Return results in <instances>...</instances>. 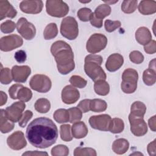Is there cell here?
Segmentation results:
<instances>
[{
  "label": "cell",
  "mask_w": 156,
  "mask_h": 156,
  "mask_svg": "<svg viewBox=\"0 0 156 156\" xmlns=\"http://www.w3.org/2000/svg\"><path fill=\"white\" fill-rule=\"evenodd\" d=\"M26 136L33 146L45 149L53 145L58 138V129L55 123L46 117H39L28 125Z\"/></svg>",
  "instance_id": "1"
},
{
  "label": "cell",
  "mask_w": 156,
  "mask_h": 156,
  "mask_svg": "<svg viewBox=\"0 0 156 156\" xmlns=\"http://www.w3.org/2000/svg\"><path fill=\"white\" fill-rule=\"evenodd\" d=\"M51 52L57 63L58 72L66 75L71 72L75 68L74 53L71 47L62 40L56 41L51 45Z\"/></svg>",
  "instance_id": "2"
},
{
  "label": "cell",
  "mask_w": 156,
  "mask_h": 156,
  "mask_svg": "<svg viewBox=\"0 0 156 156\" xmlns=\"http://www.w3.org/2000/svg\"><path fill=\"white\" fill-rule=\"evenodd\" d=\"M102 61V56L97 54H89L85 58L84 71L94 82L99 80H105L107 78L106 74L101 67Z\"/></svg>",
  "instance_id": "3"
},
{
  "label": "cell",
  "mask_w": 156,
  "mask_h": 156,
  "mask_svg": "<svg viewBox=\"0 0 156 156\" xmlns=\"http://www.w3.org/2000/svg\"><path fill=\"white\" fill-rule=\"evenodd\" d=\"M138 79V72L132 68L125 69L122 74V82L121 88L122 91L126 94L134 93L137 88Z\"/></svg>",
  "instance_id": "4"
},
{
  "label": "cell",
  "mask_w": 156,
  "mask_h": 156,
  "mask_svg": "<svg viewBox=\"0 0 156 156\" xmlns=\"http://www.w3.org/2000/svg\"><path fill=\"white\" fill-rule=\"evenodd\" d=\"M60 33L63 37L69 40L76 39L79 34L78 24L76 19L72 16L64 18L60 25Z\"/></svg>",
  "instance_id": "5"
},
{
  "label": "cell",
  "mask_w": 156,
  "mask_h": 156,
  "mask_svg": "<svg viewBox=\"0 0 156 156\" xmlns=\"http://www.w3.org/2000/svg\"><path fill=\"white\" fill-rule=\"evenodd\" d=\"M46 10L51 16L62 18L68 14L69 7L61 0H48L46 2Z\"/></svg>",
  "instance_id": "6"
},
{
  "label": "cell",
  "mask_w": 156,
  "mask_h": 156,
  "mask_svg": "<svg viewBox=\"0 0 156 156\" xmlns=\"http://www.w3.org/2000/svg\"><path fill=\"white\" fill-rule=\"evenodd\" d=\"M107 37L102 34H94L90 36L86 44L87 51L91 54L99 52L106 47Z\"/></svg>",
  "instance_id": "7"
},
{
  "label": "cell",
  "mask_w": 156,
  "mask_h": 156,
  "mask_svg": "<svg viewBox=\"0 0 156 156\" xmlns=\"http://www.w3.org/2000/svg\"><path fill=\"white\" fill-rule=\"evenodd\" d=\"M30 88L39 93L48 92L52 86V82L49 77L44 74H35L29 81Z\"/></svg>",
  "instance_id": "8"
},
{
  "label": "cell",
  "mask_w": 156,
  "mask_h": 156,
  "mask_svg": "<svg viewBox=\"0 0 156 156\" xmlns=\"http://www.w3.org/2000/svg\"><path fill=\"white\" fill-rule=\"evenodd\" d=\"M9 93L12 99H19L23 102H28L32 97V93L29 88L18 83L12 85L9 89Z\"/></svg>",
  "instance_id": "9"
},
{
  "label": "cell",
  "mask_w": 156,
  "mask_h": 156,
  "mask_svg": "<svg viewBox=\"0 0 156 156\" xmlns=\"http://www.w3.org/2000/svg\"><path fill=\"white\" fill-rule=\"evenodd\" d=\"M16 29L18 32L27 40H32L36 34V29L34 25L24 17H21L18 20Z\"/></svg>",
  "instance_id": "10"
},
{
  "label": "cell",
  "mask_w": 156,
  "mask_h": 156,
  "mask_svg": "<svg viewBox=\"0 0 156 156\" xmlns=\"http://www.w3.org/2000/svg\"><path fill=\"white\" fill-rule=\"evenodd\" d=\"M23 40L16 34L2 37L0 40V49L4 52L11 51L23 45Z\"/></svg>",
  "instance_id": "11"
},
{
  "label": "cell",
  "mask_w": 156,
  "mask_h": 156,
  "mask_svg": "<svg viewBox=\"0 0 156 156\" xmlns=\"http://www.w3.org/2000/svg\"><path fill=\"white\" fill-rule=\"evenodd\" d=\"M112 118L107 114L92 116L89 118L90 126L94 129L101 131H108Z\"/></svg>",
  "instance_id": "12"
},
{
  "label": "cell",
  "mask_w": 156,
  "mask_h": 156,
  "mask_svg": "<svg viewBox=\"0 0 156 156\" xmlns=\"http://www.w3.org/2000/svg\"><path fill=\"white\" fill-rule=\"evenodd\" d=\"M131 132L136 136L144 135L147 132V126L143 118L136 117L130 114L129 115Z\"/></svg>",
  "instance_id": "13"
},
{
  "label": "cell",
  "mask_w": 156,
  "mask_h": 156,
  "mask_svg": "<svg viewBox=\"0 0 156 156\" xmlns=\"http://www.w3.org/2000/svg\"><path fill=\"white\" fill-rule=\"evenodd\" d=\"M26 108L24 102L18 101L7 107L5 111L7 118L13 122H18L23 115V112Z\"/></svg>",
  "instance_id": "14"
},
{
  "label": "cell",
  "mask_w": 156,
  "mask_h": 156,
  "mask_svg": "<svg viewBox=\"0 0 156 156\" xmlns=\"http://www.w3.org/2000/svg\"><path fill=\"white\" fill-rule=\"evenodd\" d=\"M7 143L10 148L15 151L21 150L27 145V141L23 132L18 130L8 136Z\"/></svg>",
  "instance_id": "15"
},
{
  "label": "cell",
  "mask_w": 156,
  "mask_h": 156,
  "mask_svg": "<svg viewBox=\"0 0 156 156\" xmlns=\"http://www.w3.org/2000/svg\"><path fill=\"white\" fill-rule=\"evenodd\" d=\"M43 7V1L41 0L23 1L20 4L21 10L28 14H37L41 12Z\"/></svg>",
  "instance_id": "16"
},
{
  "label": "cell",
  "mask_w": 156,
  "mask_h": 156,
  "mask_svg": "<svg viewBox=\"0 0 156 156\" xmlns=\"http://www.w3.org/2000/svg\"><path fill=\"white\" fill-rule=\"evenodd\" d=\"M13 80L18 83L25 82L31 73L30 68L27 65H15L12 68Z\"/></svg>",
  "instance_id": "17"
},
{
  "label": "cell",
  "mask_w": 156,
  "mask_h": 156,
  "mask_svg": "<svg viewBox=\"0 0 156 156\" xmlns=\"http://www.w3.org/2000/svg\"><path fill=\"white\" fill-rule=\"evenodd\" d=\"M80 98V93L72 85L65 86L62 91V100L66 104L76 102Z\"/></svg>",
  "instance_id": "18"
},
{
  "label": "cell",
  "mask_w": 156,
  "mask_h": 156,
  "mask_svg": "<svg viewBox=\"0 0 156 156\" xmlns=\"http://www.w3.org/2000/svg\"><path fill=\"white\" fill-rule=\"evenodd\" d=\"M123 63V57L119 54L115 53L108 57L106 61L105 67L108 71L114 72L119 69L122 66Z\"/></svg>",
  "instance_id": "19"
},
{
  "label": "cell",
  "mask_w": 156,
  "mask_h": 156,
  "mask_svg": "<svg viewBox=\"0 0 156 156\" xmlns=\"http://www.w3.org/2000/svg\"><path fill=\"white\" fill-rule=\"evenodd\" d=\"M16 15V10L8 1H0V20H2L5 18H13Z\"/></svg>",
  "instance_id": "20"
},
{
  "label": "cell",
  "mask_w": 156,
  "mask_h": 156,
  "mask_svg": "<svg viewBox=\"0 0 156 156\" xmlns=\"http://www.w3.org/2000/svg\"><path fill=\"white\" fill-rule=\"evenodd\" d=\"M135 39L139 44L144 46L152 40V35L148 28L140 27L135 32Z\"/></svg>",
  "instance_id": "21"
},
{
  "label": "cell",
  "mask_w": 156,
  "mask_h": 156,
  "mask_svg": "<svg viewBox=\"0 0 156 156\" xmlns=\"http://www.w3.org/2000/svg\"><path fill=\"white\" fill-rule=\"evenodd\" d=\"M88 128L83 121H78L73 124L71 127V133L74 138L80 139L85 137L88 134Z\"/></svg>",
  "instance_id": "22"
},
{
  "label": "cell",
  "mask_w": 156,
  "mask_h": 156,
  "mask_svg": "<svg viewBox=\"0 0 156 156\" xmlns=\"http://www.w3.org/2000/svg\"><path fill=\"white\" fill-rule=\"evenodd\" d=\"M138 10L144 15L154 14L156 12V1L143 0L140 1L138 5Z\"/></svg>",
  "instance_id": "23"
},
{
  "label": "cell",
  "mask_w": 156,
  "mask_h": 156,
  "mask_svg": "<svg viewBox=\"0 0 156 156\" xmlns=\"http://www.w3.org/2000/svg\"><path fill=\"white\" fill-rule=\"evenodd\" d=\"M112 148L116 154H124L129 148V143L125 138H118L113 141Z\"/></svg>",
  "instance_id": "24"
},
{
  "label": "cell",
  "mask_w": 156,
  "mask_h": 156,
  "mask_svg": "<svg viewBox=\"0 0 156 156\" xmlns=\"http://www.w3.org/2000/svg\"><path fill=\"white\" fill-rule=\"evenodd\" d=\"M15 127L14 122L10 121L5 114V111L4 109L1 110L0 117V130L2 133H9L12 131Z\"/></svg>",
  "instance_id": "25"
},
{
  "label": "cell",
  "mask_w": 156,
  "mask_h": 156,
  "mask_svg": "<svg viewBox=\"0 0 156 156\" xmlns=\"http://www.w3.org/2000/svg\"><path fill=\"white\" fill-rule=\"evenodd\" d=\"M146 112L145 104L141 101L134 102L130 107V115L136 116L143 118Z\"/></svg>",
  "instance_id": "26"
},
{
  "label": "cell",
  "mask_w": 156,
  "mask_h": 156,
  "mask_svg": "<svg viewBox=\"0 0 156 156\" xmlns=\"http://www.w3.org/2000/svg\"><path fill=\"white\" fill-rule=\"evenodd\" d=\"M94 90L97 94L106 96L110 91V86L105 80H99L94 82Z\"/></svg>",
  "instance_id": "27"
},
{
  "label": "cell",
  "mask_w": 156,
  "mask_h": 156,
  "mask_svg": "<svg viewBox=\"0 0 156 156\" xmlns=\"http://www.w3.org/2000/svg\"><path fill=\"white\" fill-rule=\"evenodd\" d=\"M111 11V7L108 4H103L98 6L93 13L98 19L103 20L105 17L108 16L110 14Z\"/></svg>",
  "instance_id": "28"
},
{
  "label": "cell",
  "mask_w": 156,
  "mask_h": 156,
  "mask_svg": "<svg viewBox=\"0 0 156 156\" xmlns=\"http://www.w3.org/2000/svg\"><path fill=\"white\" fill-rule=\"evenodd\" d=\"M54 120L58 123H65L69 121V113L68 110L59 108L55 111L53 115Z\"/></svg>",
  "instance_id": "29"
},
{
  "label": "cell",
  "mask_w": 156,
  "mask_h": 156,
  "mask_svg": "<svg viewBox=\"0 0 156 156\" xmlns=\"http://www.w3.org/2000/svg\"><path fill=\"white\" fill-rule=\"evenodd\" d=\"M35 109L40 113H46L51 108V103L46 98H40L37 100L34 105Z\"/></svg>",
  "instance_id": "30"
},
{
  "label": "cell",
  "mask_w": 156,
  "mask_h": 156,
  "mask_svg": "<svg viewBox=\"0 0 156 156\" xmlns=\"http://www.w3.org/2000/svg\"><path fill=\"white\" fill-rule=\"evenodd\" d=\"M107 108V102L101 99H91L90 110L93 112H102L105 111Z\"/></svg>",
  "instance_id": "31"
},
{
  "label": "cell",
  "mask_w": 156,
  "mask_h": 156,
  "mask_svg": "<svg viewBox=\"0 0 156 156\" xmlns=\"http://www.w3.org/2000/svg\"><path fill=\"white\" fill-rule=\"evenodd\" d=\"M58 34V29L57 24L54 23L48 24L43 32V36L45 40H51L54 38Z\"/></svg>",
  "instance_id": "32"
},
{
  "label": "cell",
  "mask_w": 156,
  "mask_h": 156,
  "mask_svg": "<svg viewBox=\"0 0 156 156\" xmlns=\"http://www.w3.org/2000/svg\"><path fill=\"white\" fill-rule=\"evenodd\" d=\"M143 80L146 85H153L156 81L155 70L149 68L144 70L143 73Z\"/></svg>",
  "instance_id": "33"
},
{
  "label": "cell",
  "mask_w": 156,
  "mask_h": 156,
  "mask_svg": "<svg viewBox=\"0 0 156 156\" xmlns=\"http://www.w3.org/2000/svg\"><path fill=\"white\" fill-rule=\"evenodd\" d=\"M124 129V121L118 118L112 119L109 131L112 133H119L123 131Z\"/></svg>",
  "instance_id": "34"
},
{
  "label": "cell",
  "mask_w": 156,
  "mask_h": 156,
  "mask_svg": "<svg viewBox=\"0 0 156 156\" xmlns=\"http://www.w3.org/2000/svg\"><path fill=\"white\" fill-rule=\"evenodd\" d=\"M137 5V0H124L121 4V10L125 13H132L136 10Z\"/></svg>",
  "instance_id": "35"
},
{
  "label": "cell",
  "mask_w": 156,
  "mask_h": 156,
  "mask_svg": "<svg viewBox=\"0 0 156 156\" xmlns=\"http://www.w3.org/2000/svg\"><path fill=\"white\" fill-rule=\"evenodd\" d=\"M0 73V81L2 84L7 85L12 82L13 80L12 71L9 68L1 67Z\"/></svg>",
  "instance_id": "36"
},
{
  "label": "cell",
  "mask_w": 156,
  "mask_h": 156,
  "mask_svg": "<svg viewBox=\"0 0 156 156\" xmlns=\"http://www.w3.org/2000/svg\"><path fill=\"white\" fill-rule=\"evenodd\" d=\"M60 135L63 141L66 142L71 141L73 140V135L71 133V126L69 124H63L60 126Z\"/></svg>",
  "instance_id": "37"
},
{
  "label": "cell",
  "mask_w": 156,
  "mask_h": 156,
  "mask_svg": "<svg viewBox=\"0 0 156 156\" xmlns=\"http://www.w3.org/2000/svg\"><path fill=\"white\" fill-rule=\"evenodd\" d=\"M96 151L91 147H77L74 151V156H96Z\"/></svg>",
  "instance_id": "38"
},
{
  "label": "cell",
  "mask_w": 156,
  "mask_h": 156,
  "mask_svg": "<svg viewBox=\"0 0 156 156\" xmlns=\"http://www.w3.org/2000/svg\"><path fill=\"white\" fill-rule=\"evenodd\" d=\"M69 113V122L71 123H75L80 121L82 117V111L76 107H73L68 109Z\"/></svg>",
  "instance_id": "39"
},
{
  "label": "cell",
  "mask_w": 156,
  "mask_h": 156,
  "mask_svg": "<svg viewBox=\"0 0 156 156\" xmlns=\"http://www.w3.org/2000/svg\"><path fill=\"white\" fill-rule=\"evenodd\" d=\"M69 154V149L66 145L58 144L51 149L52 156H67Z\"/></svg>",
  "instance_id": "40"
},
{
  "label": "cell",
  "mask_w": 156,
  "mask_h": 156,
  "mask_svg": "<svg viewBox=\"0 0 156 156\" xmlns=\"http://www.w3.org/2000/svg\"><path fill=\"white\" fill-rule=\"evenodd\" d=\"M70 83L74 87L83 88L87 84V81L80 76L73 75L69 79Z\"/></svg>",
  "instance_id": "41"
},
{
  "label": "cell",
  "mask_w": 156,
  "mask_h": 156,
  "mask_svg": "<svg viewBox=\"0 0 156 156\" xmlns=\"http://www.w3.org/2000/svg\"><path fill=\"white\" fill-rule=\"evenodd\" d=\"M92 13L93 12L90 9L83 7V8L80 9L78 10L77 16L80 21L83 22H87L90 21Z\"/></svg>",
  "instance_id": "42"
},
{
  "label": "cell",
  "mask_w": 156,
  "mask_h": 156,
  "mask_svg": "<svg viewBox=\"0 0 156 156\" xmlns=\"http://www.w3.org/2000/svg\"><path fill=\"white\" fill-rule=\"evenodd\" d=\"M16 24L12 20H6L1 24V30L4 34H10L14 31Z\"/></svg>",
  "instance_id": "43"
},
{
  "label": "cell",
  "mask_w": 156,
  "mask_h": 156,
  "mask_svg": "<svg viewBox=\"0 0 156 156\" xmlns=\"http://www.w3.org/2000/svg\"><path fill=\"white\" fill-rule=\"evenodd\" d=\"M121 23L119 21H112L110 20H106L104 23L105 29L108 32H112L118 28L120 27Z\"/></svg>",
  "instance_id": "44"
},
{
  "label": "cell",
  "mask_w": 156,
  "mask_h": 156,
  "mask_svg": "<svg viewBox=\"0 0 156 156\" xmlns=\"http://www.w3.org/2000/svg\"><path fill=\"white\" fill-rule=\"evenodd\" d=\"M130 60L135 64H140L144 61V55L138 51H133L129 54Z\"/></svg>",
  "instance_id": "45"
},
{
  "label": "cell",
  "mask_w": 156,
  "mask_h": 156,
  "mask_svg": "<svg viewBox=\"0 0 156 156\" xmlns=\"http://www.w3.org/2000/svg\"><path fill=\"white\" fill-rule=\"evenodd\" d=\"M33 116V113L30 110H26L25 111L18 121V124L21 127H26L28 121L32 118Z\"/></svg>",
  "instance_id": "46"
},
{
  "label": "cell",
  "mask_w": 156,
  "mask_h": 156,
  "mask_svg": "<svg viewBox=\"0 0 156 156\" xmlns=\"http://www.w3.org/2000/svg\"><path fill=\"white\" fill-rule=\"evenodd\" d=\"M91 99H85L81 101L77 105V107L83 113H87L90 110Z\"/></svg>",
  "instance_id": "47"
},
{
  "label": "cell",
  "mask_w": 156,
  "mask_h": 156,
  "mask_svg": "<svg viewBox=\"0 0 156 156\" xmlns=\"http://www.w3.org/2000/svg\"><path fill=\"white\" fill-rule=\"evenodd\" d=\"M144 51L148 54H153L156 52V41L151 40L149 43L144 46Z\"/></svg>",
  "instance_id": "48"
},
{
  "label": "cell",
  "mask_w": 156,
  "mask_h": 156,
  "mask_svg": "<svg viewBox=\"0 0 156 156\" xmlns=\"http://www.w3.org/2000/svg\"><path fill=\"white\" fill-rule=\"evenodd\" d=\"M15 58L20 63H24L27 58L26 53L23 50H19L15 53Z\"/></svg>",
  "instance_id": "49"
},
{
  "label": "cell",
  "mask_w": 156,
  "mask_h": 156,
  "mask_svg": "<svg viewBox=\"0 0 156 156\" xmlns=\"http://www.w3.org/2000/svg\"><path fill=\"white\" fill-rule=\"evenodd\" d=\"M91 24L97 28H101L102 26V23H103V20L98 19L94 15L93 13H92L90 19Z\"/></svg>",
  "instance_id": "50"
},
{
  "label": "cell",
  "mask_w": 156,
  "mask_h": 156,
  "mask_svg": "<svg viewBox=\"0 0 156 156\" xmlns=\"http://www.w3.org/2000/svg\"><path fill=\"white\" fill-rule=\"evenodd\" d=\"M155 141L156 140L155 139L154 141L151 142L148 144L147 146V151L149 155H155L156 151H155Z\"/></svg>",
  "instance_id": "51"
},
{
  "label": "cell",
  "mask_w": 156,
  "mask_h": 156,
  "mask_svg": "<svg viewBox=\"0 0 156 156\" xmlns=\"http://www.w3.org/2000/svg\"><path fill=\"white\" fill-rule=\"evenodd\" d=\"M22 155H48V154L46 152H42V151H27L22 154Z\"/></svg>",
  "instance_id": "52"
},
{
  "label": "cell",
  "mask_w": 156,
  "mask_h": 156,
  "mask_svg": "<svg viewBox=\"0 0 156 156\" xmlns=\"http://www.w3.org/2000/svg\"><path fill=\"white\" fill-rule=\"evenodd\" d=\"M155 115L152 116L151 118L149 119L148 120V124L150 127V129L153 131L155 132L156 130V125H155Z\"/></svg>",
  "instance_id": "53"
},
{
  "label": "cell",
  "mask_w": 156,
  "mask_h": 156,
  "mask_svg": "<svg viewBox=\"0 0 156 156\" xmlns=\"http://www.w3.org/2000/svg\"><path fill=\"white\" fill-rule=\"evenodd\" d=\"M1 93V102H0V105L2 106L3 105L5 104L7 101V94L3 92L2 91H0Z\"/></svg>",
  "instance_id": "54"
},
{
  "label": "cell",
  "mask_w": 156,
  "mask_h": 156,
  "mask_svg": "<svg viewBox=\"0 0 156 156\" xmlns=\"http://www.w3.org/2000/svg\"><path fill=\"white\" fill-rule=\"evenodd\" d=\"M149 68L155 70V58H154L152 60L150 61L149 64Z\"/></svg>",
  "instance_id": "55"
},
{
  "label": "cell",
  "mask_w": 156,
  "mask_h": 156,
  "mask_svg": "<svg viewBox=\"0 0 156 156\" xmlns=\"http://www.w3.org/2000/svg\"><path fill=\"white\" fill-rule=\"evenodd\" d=\"M118 1H104V2L105 3H107V4H115L116 2H117Z\"/></svg>",
  "instance_id": "56"
},
{
  "label": "cell",
  "mask_w": 156,
  "mask_h": 156,
  "mask_svg": "<svg viewBox=\"0 0 156 156\" xmlns=\"http://www.w3.org/2000/svg\"><path fill=\"white\" fill-rule=\"evenodd\" d=\"M143 155V154H141V153H140V152H134V153H133V154H130V155Z\"/></svg>",
  "instance_id": "57"
},
{
  "label": "cell",
  "mask_w": 156,
  "mask_h": 156,
  "mask_svg": "<svg viewBox=\"0 0 156 156\" xmlns=\"http://www.w3.org/2000/svg\"><path fill=\"white\" fill-rule=\"evenodd\" d=\"M91 1H79V2H82V3H88L90 2Z\"/></svg>",
  "instance_id": "58"
}]
</instances>
